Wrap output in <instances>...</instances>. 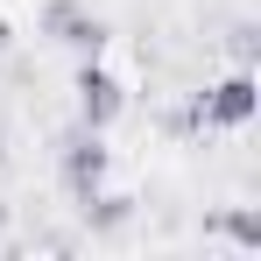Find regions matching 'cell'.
<instances>
[{"label": "cell", "mask_w": 261, "mask_h": 261, "mask_svg": "<svg viewBox=\"0 0 261 261\" xmlns=\"http://www.w3.org/2000/svg\"><path fill=\"white\" fill-rule=\"evenodd\" d=\"M43 29L64 49H78V57H99V49H106V21H99L92 7H78V0H57V7L43 14Z\"/></svg>", "instance_id": "277c9868"}, {"label": "cell", "mask_w": 261, "mask_h": 261, "mask_svg": "<svg viewBox=\"0 0 261 261\" xmlns=\"http://www.w3.org/2000/svg\"><path fill=\"white\" fill-rule=\"evenodd\" d=\"M261 113V85L254 71H233V78H219L205 99H198V127H247Z\"/></svg>", "instance_id": "7a4b0ae2"}, {"label": "cell", "mask_w": 261, "mask_h": 261, "mask_svg": "<svg viewBox=\"0 0 261 261\" xmlns=\"http://www.w3.org/2000/svg\"><path fill=\"white\" fill-rule=\"evenodd\" d=\"M120 106H127V92H120V78L99 64V57H85L78 64V127L106 134L113 120H120Z\"/></svg>", "instance_id": "3957f363"}, {"label": "cell", "mask_w": 261, "mask_h": 261, "mask_svg": "<svg viewBox=\"0 0 261 261\" xmlns=\"http://www.w3.org/2000/svg\"><path fill=\"white\" fill-rule=\"evenodd\" d=\"M226 233H233L240 247H261V219H254V212H233V219H226Z\"/></svg>", "instance_id": "5b68a950"}, {"label": "cell", "mask_w": 261, "mask_h": 261, "mask_svg": "<svg viewBox=\"0 0 261 261\" xmlns=\"http://www.w3.org/2000/svg\"><path fill=\"white\" fill-rule=\"evenodd\" d=\"M106 170H113V148H106V134L78 127L71 141H64V191L85 205V198H99L106 191Z\"/></svg>", "instance_id": "6da1fadb"}, {"label": "cell", "mask_w": 261, "mask_h": 261, "mask_svg": "<svg viewBox=\"0 0 261 261\" xmlns=\"http://www.w3.org/2000/svg\"><path fill=\"white\" fill-rule=\"evenodd\" d=\"M7 43H14V29H7V21H0V49H7Z\"/></svg>", "instance_id": "8992f818"}]
</instances>
